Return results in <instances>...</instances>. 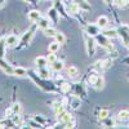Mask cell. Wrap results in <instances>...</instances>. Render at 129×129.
<instances>
[{
    "instance_id": "7a4b0ae2",
    "label": "cell",
    "mask_w": 129,
    "mask_h": 129,
    "mask_svg": "<svg viewBox=\"0 0 129 129\" xmlns=\"http://www.w3.org/2000/svg\"><path fill=\"white\" fill-rule=\"evenodd\" d=\"M94 39H95V43L98 45H101V47H103L105 49H107V50H112L114 49V47L110 44V39L107 38V36H105L103 34H100L97 35V36H94Z\"/></svg>"
},
{
    "instance_id": "8992f818",
    "label": "cell",
    "mask_w": 129,
    "mask_h": 129,
    "mask_svg": "<svg viewBox=\"0 0 129 129\" xmlns=\"http://www.w3.org/2000/svg\"><path fill=\"white\" fill-rule=\"evenodd\" d=\"M0 69H2L5 74H8V75H13V70H14V67L10 66V64H9L4 58H0Z\"/></svg>"
},
{
    "instance_id": "f546056e",
    "label": "cell",
    "mask_w": 129,
    "mask_h": 129,
    "mask_svg": "<svg viewBox=\"0 0 129 129\" xmlns=\"http://www.w3.org/2000/svg\"><path fill=\"white\" fill-rule=\"evenodd\" d=\"M54 40H56V41H58L59 44H63V43L66 41V38H64V35L62 34V32H57L56 36H54Z\"/></svg>"
},
{
    "instance_id": "e575fe53",
    "label": "cell",
    "mask_w": 129,
    "mask_h": 129,
    "mask_svg": "<svg viewBox=\"0 0 129 129\" xmlns=\"http://www.w3.org/2000/svg\"><path fill=\"white\" fill-rule=\"evenodd\" d=\"M12 120H13L14 125H21V124H22V119H21L19 114H17V115H13V116H12Z\"/></svg>"
},
{
    "instance_id": "603a6c76",
    "label": "cell",
    "mask_w": 129,
    "mask_h": 129,
    "mask_svg": "<svg viewBox=\"0 0 129 129\" xmlns=\"http://www.w3.org/2000/svg\"><path fill=\"white\" fill-rule=\"evenodd\" d=\"M53 109H54V112L58 115L61 112L64 111V105L62 102H54V106H53Z\"/></svg>"
},
{
    "instance_id": "d6a6232c",
    "label": "cell",
    "mask_w": 129,
    "mask_h": 129,
    "mask_svg": "<svg viewBox=\"0 0 129 129\" xmlns=\"http://www.w3.org/2000/svg\"><path fill=\"white\" fill-rule=\"evenodd\" d=\"M61 90H62L63 93H69V92L71 90V84H69V83H62Z\"/></svg>"
},
{
    "instance_id": "8d00e7d4",
    "label": "cell",
    "mask_w": 129,
    "mask_h": 129,
    "mask_svg": "<svg viewBox=\"0 0 129 129\" xmlns=\"http://www.w3.org/2000/svg\"><path fill=\"white\" fill-rule=\"evenodd\" d=\"M64 128H75V120L71 119L70 121H67L66 124H64Z\"/></svg>"
},
{
    "instance_id": "52a82bcc",
    "label": "cell",
    "mask_w": 129,
    "mask_h": 129,
    "mask_svg": "<svg viewBox=\"0 0 129 129\" xmlns=\"http://www.w3.org/2000/svg\"><path fill=\"white\" fill-rule=\"evenodd\" d=\"M35 23H36L38 28H40V30H45V28L50 27V19H48V18H45V17H40Z\"/></svg>"
},
{
    "instance_id": "9c48e42d",
    "label": "cell",
    "mask_w": 129,
    "mask_h": 129,
    "mask_svg": "<svg viewBox=\"0 0 129 129\" xmlns=\"http://www.w3.org/2000/svg\"><path fill=\"white\" fill-rule=\"evenodd\" d=\"M58 116V121L61 123V124H66L67 121H70L71 119H74L72 117V115L70 114V112H67V111H63V112H61V114H58L57 115Z\"/></svg>"
},
{
    "instance_id": "836d02e7",
    "label": "cell",
    "mask_w": 129,
    "mask_h": 129,
    "mask_svg": "<svg viewBox=\"0 0 129 129\" xmlns=\"http://www.w3.org/2000/svg\"><path fill=\"white\" fill-rule=\"evenodd\" d=\"M48 62H49V64H52L53 62H56L58 58H57V56H56V53H52V52H49V54H48Z\"/></svg>"
},
{
    "instance_id": "277c9868",
    "label": "cell",
    "mask_w": 129,
    "mask_h": 129,
    "mask_svg": "<svg viewBox=\"0 0 129 129\" xmlns=\"http://www.w3.org/2000/svg\"><path fill=\"white\" fill-rule=\"evenodd\" d=\"M101 32V28H100V26L98 25H87V27H85V34L87 35H89V36H97Z\"/></svg>"
},
{
    "instance_id": "d6986e66",
    "label": "cell",
    "mask_w": 129,
    "mask_h": 129,
    "mask_svg": "<svg viewBox=\"0 0 129 129\" xmlns=\"http://www.w3.org/2000/svg\"><path fill=\"white\" fill-rule=\"evenodd\" d=\"M50 66H52V69L54 70L56 72L62 71V70H63V67H64V66H63V62H62V61H59V59H57L56 62H53V63L50 64Z\"/></svg>"
},
{
    "instance_id": "ffe728a7",
    "label": "cell",
    "mask_w": 129,
    "mask_h": 129,
    "mask_svg": "<svg viewBox=\"0 0 129 129\" xmlns=\"http://www.w3.org/2000/svg\"><path fill=\"white\" fill-rule=\"evenodd\" d=\"M59 47H61V44L58 41H53V43H50L49 44V47H48V50L49 52H52V53H57L58 50H59Z\"/></svg>"
},
{
    "instance_id": "2e32d148",
    "label": "cell",
    "mask_w": 129,
    "mask_h": 129,
    "mask_svg": "<svg viewBox=\"0 0 129 129\" xmlns=\"http://www.w3.org/2000/svg\"><path fill=\"white\" fill-rule=\"evenodd\" d=\"M16 126L13 120H12V117H7V119L2 120L0 121V129H3V128H13Z\"/></svg>"
},
{
    "instance_id": "1f68e13d",
    "label": "cell",
    "mask_w": 129,
    "mask_h": 129,
    "mask_svg": "<svg viewBox=\"0 0 129 129\" xmlns=\"http://www.w3.org/2000/svg\"><path fill=\"white\" fill-rule=\"evenodd\" d=\"M115 4L119 8H125L129 4V0H115Z\"/></svg>"
},
{
    "instance_id": "5bb4252c",
    "label": "cell",
    "mask_w": 129,
    "mask_h": 129,
    "mask_svg": "<svg viewBox=\"0 0 129 129\" xmlns=\"http://www.w3.org/2000/svg\"><path fill=\"white\" fill-rule=\"evenodd\" d=\"M74 3H76L81 10H85V12H88V10H90V4L87 2V0H72Z\"/></svg>"
},
{
    "instance_id": "7402d4cb",
    "label": "cell",
    "mask_w": 129,
    "mask_h": 129,
    "mask_svg": "<svg viewBox=\"0 0 129 129\" xmlns=\"http://www.w3.org/2000/svg\"><path fill=\"white\" fill-rule=\"evenodd\" d=\"M67 75H69V76H71V78H76L78 75H79L78 67H76V66H70V67L67 69Z\"/></svg>"
},
{
    "instance_id": "9a60e30c",
    "label": "cell",
    "mask_w": 129,
    "mask_h": 129,
    "mask_svg": "<svg viewBox=\"0 0 129 129\" xmlns=\"http://www.w3.org/2000/svg\"><path fill=\"white\" fill-rule=\"evenodd\" d=\"M27 17H28V19L31 21V22H36V21L41 17V14H40V12L39 10H30L28 12V14H27Z\"/></svg>"
},
{
    "instance_id": "f1b7e54d",
    "label": "cell",
    "mask_w": 129,
    "mask_h": 129,
    "mask_svg": "<svg viewBox=\"0 0 129 129\" xmlns=\"http://www.w3.org/2000/svg\"><path fill=\"white\" fill-rule=\"evenodd\" d=\"M110 116V111L107 110V109H101L100 110V114H98V117L101 120H103V119H106V117H109Z\"/></svg>"
},
{
    "instance_id": "4fadbf2b",
    "label": "cell",
    "mask_w": 129,
    "mask_h": 129,
    "mask_svg": "<svg viewBox=\"0 0 129 129\" xmlns=\"http://www.w3.org/2000/svg\"><path fill=\"white\" fill-rule=\"evenodd\" d=\"M102 34H103L105 36H107L109 39H115V38L119 36V34H117V30H115V28H109V30L103 28Z\"/></svg>"
},
{
    "instance_id": "5b68a950",
    "label": "cell",
    "mask_w": 129,
    "mask_h": 129,
    "mask_svg": "<svg viewBox=\"0 0 129 129\" xmlns=\"http://www.w3.org/2000/svg\"><path fill=\"white\" fill-rule=\"evenodd\" d=\"M21 110H22V106L19 103H14L13 106H10V109L7 110V117H12L13 115H17V114H21Z\"/></svg>"
},
{
    "instance_id": "83f0119b",
    "label": "cell",
    "mask_w": 129,
    "mask_h": 129,
    "mask_svg": "<svg viewBox=\"0 0 129 129\" xmlns=\"http://www.w3.org/2000/svg\"><path fill=\"white\" fill-rule=\"evenodd\" d=\"M43 31H44V34H45L47 36H49V38H54V36H56V34H57L56 28H53V27H48V28L43 30Z\"/></svg>"
},
{
    "instance_id": "4dcf8cb0",
    "label": "cell",
    "mask_w": 129,
    "mask_h": 129,
    "mask_svg": "<svg viewBox=\"0 0 129 129\" xmlns=\"http://www.w3.org/2000/svg\"><path fill=\"white\" fill-rule=\"evenodd\" d=\"M32 119H34L35 121H38L39 124H41V125H44V124L47 123V119H45V117H43L41 115H35Z\"/></svg>"
},
{
    "instance_id": "44dd1931",
    "label": "cell",
    "mask_w": 129,
    "mask_h": 129,
    "mask_svg": "<svg viewBox=\"0 0 129 129\" xmlns=\"http://www.w3.org/2000/svg\"><path fill=\"white\" fill-rule=\"evenodd\" d=\"M49 76H50V72L48 71L47 67L39 69V78H40V79H48Z\"/></svg>"
},
{
    "instance_id": "e0dca14e",
    "label": "cell",
    "mask_w": 129,
    "mask_h": 129,
    "mask_svg": "<svg viewBox=\"0 0 129 129\" xmlns=\"http://www.w3.org/2000/svg\"><path fill=\"white\" fill-rule=\"evenodd\" d=\"M97 25L100 26V28H101V30L106 28V27H107V25H109V18H107L106 16H101L98 19H97Z\"/></svg>"
},
{
    "instance_id": "30bf717a",
    "label": "cell",
    "mask_w": 129,
    "mask_h": 129,
    "mask_svg": "<svg viewBox=\"0 0 129 129\" xmlns=\"http://www.w3.org/2000/svg\"><path fill=\"white\" fill-rule=\"evenodd\" d=\"M48 16H49V19L52 21L53 23H57V22H58V19H59V12H58L54 7L50 8V9L48 10Z\"/></svg>"
},
{
    "instance_id": "ba28073f",
    "label": "cell",
    "mask_w": 129,
    "mask_h": 129,
    "mask_svg": "<svg viewBox=\"0 0 129 129\" xmlns=\"http://www.w3.org/2000/svg\"><path fill=\"white\" fill-rule=\"evenodd\" d=\"M5 44H7V48H14V47H17L18 38L16 35H8L5 38Z\"/></svg>"
},
{
    "instance_id": "4316f807",
    "label": "cell",
    "mask_w": 129,
    "mask_h": 129,
    "mask_svg": "<svg viewBox=\"0 0 129 129\" xmlns=\"http://www.w3.org/2000/svg\"><path fill=\"white\" fill-rule=\"evenodd\" d=\"M117 119L119 120H128L129 119V111L128 110H121L117 114Z\"/></svg>"
},
{
    "instance_id": "7c38bea8",
    "label": "cell",
    "mask_w": 129,
    "mask_h": 129,
    "mask_svg": "<svg viewBox=\"0 0 129 129\" xmlns=\"http://www.w3.org/2000/svg\"><path fill=\"white\" fill-rule=\"evenodd\" d=\"M48 63H49V62H48V58H47V57H41V56H39V57L35 58V64H36V67H38V69L47 67V64H48Z\"/></svg>"
},
{
    "instance_id": "484cf974",
    "label": "cell",
    "mask_w": 129,
    "mask_h": 129,
    "mask_svg": "<svg viewBox=\"0 0 129 129\" xmlns=\"http://www.w3.org/2000/svg\"><path fill=\"white\" fill-rule=\"evenodd\" d=\"M102 124H103V126H106V128H112V126H115V121L111 119L110 116L106 117V119H103V120H102Z\"/></svg>"
},
{
    "instance_id": "74e56055",
    "label": "cell",
    "mask_w": 129,
    "mask_h": 129,
    "mask_svg": "<svg viewBox=\"0 0 129 129\" xmlns=\"http://www.w3.org/2000/svg\"><path fill=\"white\" fill-rule=\"evenodd\" d=\"M4 3H5V0H0V8L4 5Z\"/></svg>"
},
{
    "instance_id": "6da1fadb",
    "label": "cell",
    "mask_w": 129,
    "mask_h": 129,
    "mask_svg": "<svg viewBox=\"0 0 129 129\" xmlns=\"http://www.w3.org/2000/svg\"><path fill=\"white\" fill-rule=\"evenodd\" d=\"M36 28H38V26H36V23L32 26L28 31H26L25 34H23V36L21 38V40H19V45H18V49H21V48H23V47H26L28 43L31 41V39L34 38V35H35V31H36Z\"/></svg>"
},
{
    "instance_id": "cb8c5ba5",
    "label": "cell",
    "mask_w": 129,
    "mask_h": 129,
    "mask_svg": "<svg viewBox=\"0 0 129 129\" xmlns=\"http://www.w3.org/2000/svg\"><path fill=\"white\" fill-rule=\"evenodd\" d=\"M69 10H70V13H72V14H78L81 9H80V7H79L76 3L72 2V3L70 4V7H69Z\"/></svg>"
},
{
    "instance_id": "3957f363",
    "label": "cell",
    "mask_w": 129,
    "mask_h": 129,
    "mask_svg": "<svg viewBox=\"0 0 129 129\" xmlns=\"http://www.w3.org/2000/svg\"><path fill=\"white\" fill-rule=\"evenodd\" d=\"M95 39L93 36H89L87 35L85 36V47H87V53H88V56L92 57L94 54V52H95Z\"/></svg>"
},
{
    "instance_id": "ac0fdd59",
    "label": "cell",
    "mask_w": 129,
    "mask_h": 129,
    "mask_svg": "<svg viewBox=\"0 0 129 129\" xmlns=\"http://www.w3.org/2000/svg\"><path fill=\"white\" fill-rule=\"evenodd\" d=\"M13 75H14V76H19V78L27 76V70L23 69V67H14V70H13Z\"/></svg>"
},
{
    "instance_id": "d4e9b609",
    "label": "cell",
    "mask_w": 129,
    "mask_h": 129,
    "mask_svg": "<svg viewBox=\"0 0 129 129\" xmlns=\"http://www.w3.org/2000/svg\"><path fill=\"white\" fill-rule=\"evenodd\" d=\"M5 48H7L5 38H3V39H0V58H4V56H5Z\"/></svg>"
},
{
    "instance_id": "8fae6325",
    "label": "cell",
    "mask_w": 129,
    "mask_h": 129,
    "mask_svg": "<svg viewBox=\"0 0 129 129\" xmlns=\"http://www.w3.org/2000/svg\"><path fill=\"white\" fill-rule=\"evenodd\" d=\"M92 85H93L97 90H101V89H103V87H105V79H103L102 76H100V75H97V78H95V80H94V83H93Z\"/></svg>"
},
{
    "instance_id": "d590c367",
    "label": "cell",
    "mask_w": 129,
    "mask_h": 129,
    "mask_svg": "<svg viewBox=\"0 0 129 129\" xmlns=\"http://www.w3.org/2000/svg\"><path fill=\"white\" fill-rule=\"evenodd\" d=\"M80 100L79 98H74L72 102H71V106H72V109H79V106H80Z\"/></svg>"
}]
</instances>
